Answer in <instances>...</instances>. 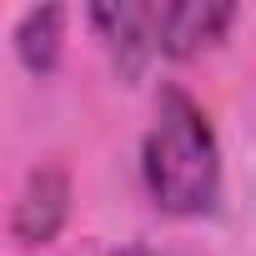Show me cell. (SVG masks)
Returning <instances> with one entry per match:
<instances>
[{"label":"cell","mask_w":256,"mask_h":256,"mask_svg":"<svg viewBox=\"0 0 256 256\" xmlns=\"http://www.w3.org/2000/svg\"><path fill=\"white\" fill-rule=\"evenodd\" d=\"M120 256H151V251H141V246H131V251H120Z\"/></svg>","instance_id":"8992f818"},{"label":"cell","mask_w":256,"mask_h":256,"mask_svg":"<svg viewBox=\"0 0 256 256\" xmlns=\"http://www.w3.org/2000/svg\"><path fill=\"white\" fill-rule=\"evenodd\" d=\"M70 201H76V191H70V171L66 166H56V161L30 166L20 191H16V206H10V236L20 246H30V251L50 246L66 231V221H70Z\"/></svg>","instance_id":"3957f363"},{"label":"cell","mask_w":256,"mask_h":256,"mask_svg":"<svg viewBox=\"0 0 256 256\" xmlns=\"http://www.w3.org/2000/svg\"><path fill=\"white\" fill-rule=\"evenodd\" d=\"M110 70L120 80H141L151 70V60L161 56L156 40V6H136V0H110V6H90L86 10Z\"/></svg>","instance_id":"7a4b0ae2"},{"label":"cell","mask_w":256,"mask_h":256,"mask_svg":"<svg viewBox=\"0 0 256 256\" xmlns=\"http://www.w3.org/2000/svg\"><path fill=\"white\" fill-rule=\"evenodd\" d=\"M236 6L231 0H161L156 6V40L166 60H196L206 50H216L226 40V30L236 26Z\"/></svg>","instance_id":"277c9868"},{"label":"cell","mask_w":256,"mask_h":256,"mask_svg":"<svg viewBox=\"0 0 256 256\" xmlns=\"http://www.w3.org/2000/svg\"><path fill=\"white\" fill-rule=\"evenodd\" d=\"M141 186L171 221H201L221 206L226 171L216 126L206 106L181 86H161L156 96V116L141 136Z\"/></svg>","instance_id":"6da1fadb"},{"label":"cell","mask_w":256,"mask_h":256,"mask_svg":"<svg viewBox=\"0 0 256 256\" xmlns=\"http://www.w3.org/2000/svg\"><path fill=\"white\" fill-rule=\"evenodd\" d=\"M66 26H70V10L66 6H30L20 10L16 30H10V46H16V60L30 70V76H56L60 56H66Z\"/></svg>","instance_id":"5b68a950"}]
</instances>
